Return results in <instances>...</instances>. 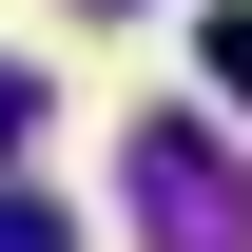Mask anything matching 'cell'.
<instances>
[{"mask_svg":"<svg viewBox=\"0 0 252 252\" xmlns=\"http://www.w3.org/2000/svg\"><path fill=\"white\" fill-rule=\"evenodd\" d=\"M117 194H136L156 252H252V175H233L194 117H136V136H117Z\"/></svg>","mask_w":252,"mask_h":252,"instance_id":"cell-1","label":"cell"},{"mask_svg":"<svg viewBox=\"0 0 252 252\" xmlns=\"http://www.w3.org/2000/svg\"><path fill=\"white\" fill-rule=\"evenodd\" d=\"M194 59H214V97L252 117V0H214V39H194Z\"/></svg>","mask_w":252,"mask_h":252,"instance_id":"cell-2","label":"cell"},{"mask_svg":"<svg viewBox=\"0 0 252 252\" xmlns=\"http://www.w3.org/2000/svg\"><path fill=\"white\" fill-rule=\"evenodd\" d=\"M0 252H78V233H59V214H39V194H0Z\"/></svg>","mask_w":252,"mask_h":252,"instance_id":"cell-3","label":"cell"},{"mask_svg":"<svg viewBox=\"0 0 252 252\" xmlns=\"http://www.w3.org/2000/svg\"><path fill=\"white\" fill-rule=\"evenodd\" d=\"M20 136H39V78H20V59H0V156H20Z\"/></svg>","mask_w":252,"mask_h":252,"instance_id":"cell-4","label":"cell"}]
</instances>
